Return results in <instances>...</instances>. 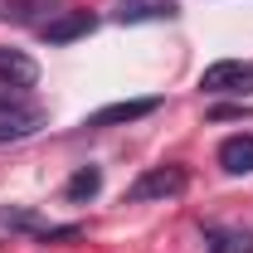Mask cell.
Here are the masks:
<instances>
[{"label": "cell", "mask_w": 253, "mask_h": 253, "mask_svg": "<svg viewBox=\"0 0 253 253\" xmlns=\"http://www.w3.org/2000/svg\"><path fill=\"white\" fill-rule=\"evenodd\" d=\"M44 122H49V112H44L39 102H30L20 88H10V93L0 88V141H25V136H34Z\"/></svg>", "instance_id": "obj_1"}, {"label": "cell", "mask_w": 253, "mask_h": 253, "mask_svg": "<svg viewBox=\"0 0 253 253\" xmlns=\"http://www.w3.org/2000/svg\"><path fill=\"white\" fill-rule=\"evenodd\" d=\"M180 5L175 0H122L117 5V20L122 25H146V20H175Z\"/></svg>", "instance_id": "obj_7"}, {"label": "cell", "mask_w": 253, "mask_h": 253, "mask_svg": "<svg viewBox=\"0 0 253 253\" xmlns=\"http://www.w3.org/2000/svg\"><path fill=\"white\" fill-rule=\"evenodd\" d=\"M0 229H39V224H34V214H25V210H0Z\"/></svg>", "instance_id": "obj_11"}, {"label": "cell", "mask_w": 253, "mask_h": 253, "mask_svg": "<svg viewBox=\"0 0 253 253\" xmlns=\"http://www.w3.org/2000/svg\"><path fill=\"white\" fill-rule=\"evenodd\" d=\"M219 166L229 175H249L253 170V131H234L219 141Z\"/></svg>", "instance_id": "obj_8"}, {"label": "cell", "mask_w": 253, "mask_h": 253, "mask_svg": "<svg viewBox=\"0 0 253 253\" xmlns=\"http://www.w3.org/2000/svg\"><path fill=\"white\" fill-rule=\"evenodd\" d=\"M0 83L5 88H34L39 83V63L25 54V49H0Z\"/></svg>", "instance_id": "obj_6"}, {"label": "cell", "mask_w": 253, "mask_h": 253, "mask_svg": "<svg viewBox=\"0 0 253 253\" xmlns=\"http://www.w3.org/2000/svg\"><path fill=\"white\" fill-rule=\"evenodd\" d=\"M190 185V170L185 166H156V170H146L136 185L126 190V200L131 205H151V200H175L180 190Z\"/></svg>", "instance_id": "obj_3"}, {"label": "cell", "mask_w": 253, "mask_h": 253, "mask_svg": "<svg viewBox=\"0 0 253 253\" xmlns=\"http://www.w3.org/2000/svg\"><path fill=\"white\" fill-rule=\"evenodd\" d=\"M93 30H97V15H88V10H63V15H54V20L39 25V39L44 44H73V39H88Z\"/></svg>", "instance_id": "obj_4"}, {"label": "cell", "mask_w": 253, "mask_h": 253, "mask_svg": "<svg viewBox=\"0 0 253 253\" xmlns=\"http://www.w3.org/2000/svg\"><path fill=\"white\" fill-rule=\"evenodd\" d=\"M200 88L205 93H214V97H249L253 93V63L244 59H219V63H210L205 73H200Z\"/></svg>", "instance_id": "obj_2"}, {"label": "cell", "mask_w": 253, "mask_h": 253, "mask_svg": "<svg viewBox=\"0 0 253 253\" xmlns=\"http://www.w3.org/2000/svg\"><path fill=\"white\" fill-rule=\"evenodd\" d=\"M161 112V97H131V102H107V107H97L93 117L83 126H126V122H141V117H151Z\"/></svg>", "instance_id": "obj_5"}, {"label": "cell", "mask_w": 253, "mask_h": 253, "mask_svg": "<svg viewBox=\"0 0 253 253\" xmlns=\"http://www.w3.org/2000/svg\"><path fill=\"white\" fill-rule=\"evenodd\" d=\"M97 190H102V170H97V166H83V170H73V175H68L63 195H68L73 205H83V200H93Z\"/></svg>", "instance_id": "obj_10"}, {"label": "cell", "mask_w": 253, "mask_h": 253, "mask_svg": "<svg viewBox=\"0 0 253 253\" xmlns=\"http://www.w3.org/2000/svg\"><path fill=\"white\" fill-rule=\"evenodd\" d=\"M210 253H253V229H205Z\"/></svg>", "instance_id": "obj_9"}]
</instances>
